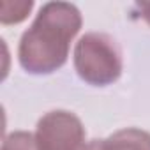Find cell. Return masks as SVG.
Returning a JSON list of instances; mask_svg holds the SVG:
<instances>
[{"instance_id": "2", "label": "cell", "mask_w": 150, "mask_h": 150, "mask_svg": "<svg viewBox=\"0 0 150 150\" xmlns=\"http://www.w3.org/2000/svg\"><path fill=\"white\" fill-rule=\"evenodd\" d=\"M74 69L85 83L94 87H106L120 78L122 53L113 37L90 32L81 35L76 42Z\"/></svg>"}, {"instance_id": "4", "label": "cell", "mask_w": 150, "mask_h": 150, "mask_svg": "<svg viewBox=\"0 0 150 150\" xmlns=\"http://www.w3.org/2000/svg\"><path fill=\"white\" fill-rule=\"evenodd\" d=\"M83 150H150V132L129 127L113 132L106 139H92Z\"/></svg>"}, {"instance_id": "7", "label": "cell", "mask_w": 150, "mask_h": 150, "mask_svg": "<svg viewBox=\"0 0 150 150\" xmlns=\"http://www.w3.org/2000/svg\"><path fill=\"white\" fill-rule=\"evenodd\" d=\"M134 7L139 11V16L150 25V2H138Z\"/></svg>"}, {"instance_id": "6", "label": "cell", "mask_w": 150, "mask_h": 150, "mask_svg": "<svg viewBox=\"0 0 150 150\" xmlns=\"http://www.w3.org/2000/svg\"><path fill=\"white\" fill-rule=\"evenodd\" d=\"M2 150H39L35 136L27 131H14L4 138Z\"/></svg>"}, {"instance_id": "1", "label": "cell", "mask_w": 150, "mask_h": 150, "mask_svg": "<svg viewBox=\"0 0 150 150\" xmlns=\"http://www.w3.org/2000/svg\"><path fill=\"white\" fill-rule=\"evenodd\" d=\"M81 28L80 9L69 2H46L18 46L21 67L30 74H51L69 57V46Z\"/></svg>"}, {"instance_id": "3", "label": "cell", "mask_w": 150, "mask_h": 150, "mask_svg": "<svg viewBox=\"0 0 150 150\" xmlns=\"http://www.w3.org/2000/svg\"><path fill=\"white\" fill-rule=\"evenodd\" d=\"M34 136L39 150H81L85 127L74 113L55 110L37 122Z\"/></svg>"}, {"instance_id": "5", "label": "cell", "mask_w": 150, "mask_h": 150, "mask_svg": "<svg viewBox=\"0 0 150 150\" xmlns=\"http://www.w3.org/2000/svg\"><path fill=\"white\" fill-rule=\"evenodd\" d=\"M32 0H2L0 4V21L4 25H14L23 21L32 11Z\"/></svg>"}]
</instances>
